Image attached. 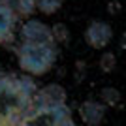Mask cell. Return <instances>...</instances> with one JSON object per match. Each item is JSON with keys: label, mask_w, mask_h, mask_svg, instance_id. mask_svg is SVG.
<instances>
[{"label": "cell", "mask_w": 126, "mask_h": 126, "mask_svg": "<svg viewBox=\"0 0 126 126\" xmlns=\"http://www.w3.org/2000/svg\"><path fill=\"white\" fill-rule=\"evenodd\" d=\"M36 104H66V90L60 87L58 83L45 85L43 89L36 90ZM34 104V105H36Z\"/></svg>", "instance_id": "cell-8"}, {"label": "cell", "mask_w": 126, "mask_h": 126, "mask_svg": "<svg viewBox=\"0 0 126 126\" xmlns=\"http://www.w3.org/2000/svg\"><path fill=\"white\" fill-rule=\"evenodd\" d=\"M64 0H38L36 10H40L43 15H53L62 8Z\"/></svg>", "instance_id": "cell-10"}, {"label": "cell", "mask_w": 126, "mask_h": 126, "mask_svg": "<svg viewBox=\"0 0 126 126\" xmlns=\"http://www.w3.org/2000/svg\"><path fill=\"white\" fill-rule=\"evenodd\" d=\"M36 90L30 75L0 74V126L21 124L36 104Z\"/></svg>", "instance_id": "cell-1"}, {"label": "cell", "mask_w": 126, "mask_h": 126, "mask_svg": "<svg viewBox=\"0 0 126 126\" xmlns=\"http://www.w3.org/2000/svg\"><path fill=\"white\" fill-rule=\"evenodd\" d=\"M113 40V28L109 23L102 21H90L89 26L85 28V42L89 43L92 49H105Z\"/></svg>", "instance_id": "cell-4"}, {"label": "cell", "mask_w": 126, "mask_h": 126, "mask_svg": "<svg viewBox=\"0 0 126 126\" xmlns=\"http://www.w3.org/2000/svg\"><path fill=\"white\" fill-rule=\"evenodd\" d=\"M100 96H102V100H104L105 105H117L119 102H121V92H119L117 89H113V87L102 89Z\"/></svg>", "instance_id": "cell-11"}, {"label": "cell", "mask_w": 126, "mask_h": 126, "mask_svg": "<svg viewBox=\"0 0 126 126\" xmlns=\"http://www.w3.org/2000/svg\"><path fill=\"white\" fill-rule=\"evenodd\" d=\"M8 2L15 8L19 17H30L38 6V0H8Z\"/></svg>", "instance_id": "cell-9"}, {"label": "cell", "mask_w": 126, "mask_h": 126, "mask_svg": "<svg viewBox=\"0 0 126 126\" xmlns=\"http://www.w3.org/2000/svg\"><path fill=\"white\" fill-rule=\"evenodd\" d=\"M79 115L87 126H98L105 119V105L96 100H87L79 105Z\"/></svg>", "instance_id": "cell-7"}, {"label": "cell", "mask_w": 126, "mask_h": 126, "mask_svg": "<svg viewBox=\"0 0 126 126\" xmlns=\"http://www.w3.org/2000/svg\"><path fill=\"white\" fill-rule=\"evenodd\" d=\"M15 58L23 72L28 75H45L51 72L58 58L57 42H23L15 47Z\"/></svg>", "instance_id": "cell-2"}, {"label": "cell", "mask_w": 126, "mask_h": 126, "mask_svg": "<svg viewBox=\"0 0 126 126\" xmlns=\"http://www.w3.org/2000/svg\"><path fill=\"white\" fill-rule=\"evenodd\" d=\"M21 124H42V126H74V115L66 104H36Z\"/></svg>", "instance_id": "cell-3"}, {"label": "cell", "mask_w": 126, "mask_h": 126, "mask_svg": "<svg viewBox=\"0 0 126 126\" xmlns=\"http://www.w3.org/2000/svg\"><path fill=\"white\" fill-rule=\"evenodd\" d=\"M115 55L113 53H109V51H105L104 55H102V58H100V68H102V72H105V74H109V72H113L115 70Z\"/></svg>", "instance_id": "cell-13"}, {"label": "cell", "mask_w": 126, "mask_h": 126, "mask_svg": "<svg viewBox=\"0 0 126 126\" xmlns=\"http://www.w3.org/2000/svg\"><path fill=\"white\" fill-rule=\"evenodd\" d=\"M19 38L23 42H55L51 26L40 19H26L19 28Z\"/></svg>", "instance_id": "cell-6"}, {"label": "cell", "mask_w": 126, "mask_h": 126, "mask_svg": "<svg viewBox=\"0 0 126 126\" xmlns=\"http://www.w3.org/2000/svg\"><path fill=\"white\" fill-rule=\"evenodd\" d=\"M17 21H19V15L15 8L8 0H0V45L11 43L15 40Z\"/></svg>", "instance_id": "cell-5"}, {"label": "cell", "mask_w": 126, "mask_h": 126, "mask_svg": "<svg viewBox=\"0 0 126 126\" xmlns=\"http://www.w3.org/2000/svg\"><path fill=\"white\" fill-rule=\"evenodd\" d=\"M51 32H53V40H55L57 43L68 42V40H70V30L66 28L64 23H57V25H53L51 26Z\"/></svg>", "instance_id": "cell-12"}]
</instances>
